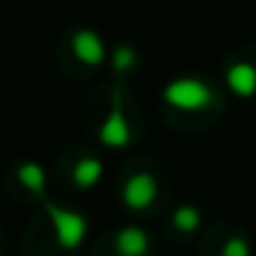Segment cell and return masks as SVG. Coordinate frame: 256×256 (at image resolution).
<instances>
[{"mask_svg":"<svg viewBox=\"0 0 256 256\" xmlns=\"http://www.w3.org/2000/svg\"><path fill=\"white\" fill-rule=\"evenodd\" d=\"M47 204V215H50L52 220V228H56V237H58V245L61 248H78L80 242L86 240V232H88V223H86V218L80 215V212H72V210H64V206L58 204H50V201L44 198Z\"/></svg>","mask_w":256,"mask_h":256,"instance_id":"1","label":"cell"},{"mask_svg":"<svg viewBox=\"0 0 256 256\" xmlns=\"http://www.w3.org/2000/svg\"><path fill=\"white\" fill-rule=\"evenodd\" d=\"M162 96H166L168 105L179 108V110H201V108L210 105L212 91L206 88L201 80L188 78V80H176V83H171Z\"/></svg>","mask_w":256,"mask_h":256,"instance_id":"2","label":"cell"},{"mask_svg":"<svg viewBox=\"0 0 256 256\" xmlns=\"http://www.w3.org/2000/svg\"><path fill=\"white\" fill-rule=\"evenodd\" d=\"M122 198L130 210H146L157 198V179L152 174H132L124 182Z\"/></svg>","mask_w":256,"mask_h":256,"instance_id":"3","label":"cell"},{"mask_svg":"<svg viewBox=\"0 0 256 256\" xmlns=\"http://www.w3.org/2000/svg\"><path fill=\"white\" fill-rule=\"evenodd\" d=\"M152 240L144 228L138 226H124L122 232L116 234V250L122 256H146Z\"/></svg>","mask_w":256,"mask_h":256,"instance_id":"4","label":"cell"},{"mask_svg":"<svg viewBox=\"0 0 256 256\" xmlns=\"http://www.w3.org/2000/svg\"><path fill=\"white\" fill-rule=\"evenodd\" d=\"M74 52H78V58L86 64H102V58H105L100 36L91 34V30H80V34L74 36Z\"/></svg>","mask_w":256,"mask_h":256,"instance_id":"5","label":"cell"},{"mask_svg":"<svg viewBox=\"0 0 256 256\" xmlns=\"http://www.w3.org/2000/svg\"><path fill=\"white\" fill-rule=\"evenodd\" d=\"M226 78H228L232 91L240 96H250L256 91V69L250 66V64H234Z\"/></svg>","mask_w":256,"mask_h":256,"instance_id":"6","label":"cell"},{"mask_svg":"<svg viewBox=\"0 0 256 256\" xmlns=\"http://www.w3.org/2000/svg\"><path fill=\"white\" fill-rule=\"evenodd\" d=\"M102 140H105L108 146H127L130 144V127H127L124 113L118 110V108L108 116L105 127H102Z\"/></svg>","mask_w":256,"mask_h":256,"instance_id":"7","label":"cell"},{"mask_svg":"<svg viewBox=\"0 0 256 256\" xmlns=\"http://www.w3.org/2000/svg\"><path fill=\"white\" fill-rule=\"evenodd\" d=\"M102 176V162L96 160V157H86V160H80L78 166H74L72 171V179L78 188H91V184H96Z\"/></svg>","mask_w":256,"mask_h":256,"instance_id":"8","label":"cell"},{"mask_svg":"<svg viewBox=\"0 0 256 256\" xmlns=\"http://www.w3.org/2000/svg\"><path fill=\"white\" fill-rule=\"evenodd\" d=\"M17 179L30 190V193H36L39 198H47L44 196V171H42L36 162H22V166L17 168Z\"/></svg>","mask_w":256,"mask_h":256,"instance_id":"9","label":"cell"},{"mask_svg":"<svg viewBox=\"0 0 256 256\" xmlns=\"http://www.w3.org/2000/svg\"><path fill=\"white\" fill-rule=\"evenodd\" d=\"M198 223H201V215L196 206H179L174 212V226L179 232H193V228H198Z\"/></svg>","mask_w":256,"mask_h":256,"instance_id":"10","label":"cell"},{"mask_svg":"<svg viewBox=\"0 0 256 256\" xmlns=\"http://www.w3.org/2000/svg\"><path fill=\"white\" fill-rule=\"evenodd\" d=\"M220 256H250V245H248V240L245 237H232L226 245H223V250H220Z\"/></svg>","mask_w":256,"mask_h":256,"instance_id":"11","label":"cell"}]
</instances>
